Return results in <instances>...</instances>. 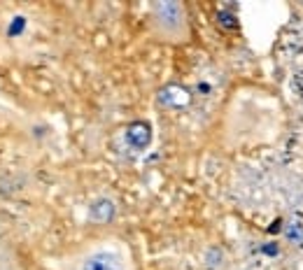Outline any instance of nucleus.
<instances>
[{
  "instance_id": "f257e3e1",
  "label": "nucleus",
  "mask_w": 303,
  "mask_h": 270,
  "mask_svg": "<svg viewBox=\"0 0 303 270\" xmlns=\"http://www.w3.org/2000/svg\"><path fill=\"white\" fill-rule=\"evenodd\" d=\"M59 270H131V254L121 240H98L61 259Z\"/></svg>"
},
{
  "instance_id": "f03ea898",
  "label": "nucleus",
  "mask_w": 303,
  "mask_h": 270,
  "mask_svg": "<svg viewBox=\"0 0 303 270\" xmlns=\"http://www.w3.org/2000/svg\"><path fill=\"white\" fill-rule=\"evenodd\" d=\"M152 21H154L156 33L163 40L180 42V40H187L189 35L187 14H184V7L180 3H159V5H154Z\"/></svg>"
},
{
  "instance_id": "7ed1b4c3",
  "label": "nucleus",
  "mask_w": 303,
  "mask_h": 270,
  "mask_svg": "<svg viewBox=\"0 0 303 270\" xmlns=\"http://www.w3.org/2000/svg\"><path fill=\"white\" fill-rule=\"evenodd\" d=\"M159 100L166 105V107H184V105H189L191 96H189L187 88L177 86V84H171V86L161 88Z\"/></svg>"
},
{
  "instance_id": "20e7f679",
  "label": "nucleus",
  "mask_w": 303,
  "mask_h": 270,
  "mask_svg": "<svg viewBox=\"0 0 303 270\" xmlns=\"http://www.w3.org/2000/svg\"><path fill=\"white\" fill-rule=\"evenodd\" d=\"M89 217L98 224H105V221H110L115 217V203L110 198H98L94 200V205L89 207Z\"/></svg>"
},
{
  "instance_id": "39448f33",
  "label": "nucleus",
  "mask_w": 303,
  "mask_h": 270,
  "mask_svg": "<svg viewBox=\"0 0 303 270\" xmlns=\"http://www.w3.org/2000/svg\"><path fill=\"white\" fill-rule=\"evenodd\" d=\"M149 138H152V133H149L147 124H133V126H128V131H126L128 144H131V147H135V149L147 147Z\"/></svg>"
}]
</instances>
